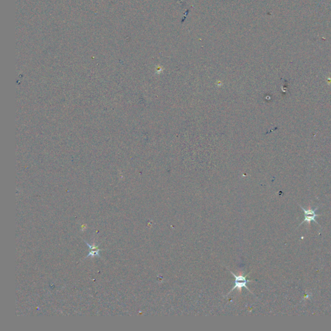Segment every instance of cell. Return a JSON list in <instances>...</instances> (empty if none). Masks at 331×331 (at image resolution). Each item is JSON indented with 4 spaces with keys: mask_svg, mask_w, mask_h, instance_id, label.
Returning <instances> with one entry per match:
<instances>
[{
    "mask_svg": "<svg viewBox=\"0 0 331 331\" xmlns=\"http://www.w3.org/2000/svg\"><path fill=\"white\" fill-rule=\"evenodd\" d=\"M98 253H99V250L98 251H91L90 252V253L88 254V256H98Z\"/></svg>",
    "mask_w": 331,
    "mask_h": 331,
    "instance_id": "cell-3",
    "label": "cell"
},
{
    "mask_svg": "<svg viewBox=\"0 0 331 331\" xmlns=\"http://www.w3.org/2000/svg\"><path fill=\"white\" fill-rule=\"evenodd\" d=\"M299 206H300V205H299ZM300 207L303 210L304 213H305V220H303V223H304L305 221L309 223V222L312 221V220H313V221L316 222V223L318 224V223L316 221V217L317 216H318V215H320L316 214V211L317 208L314 209V210L309 209L308 210H306L303 207H302L301 206H300Z\"/></svg>",
    "mask_w": 331,
    "mask_h": 331,
    "instance_id": "cell-2",
    "label": "cell"
},
{
    "mask_svg": "<svg viewBox=\"0 0 331 331\" xmlns=\"http://www.w3.org/2000/svg\"><path fill=\"white\" fill-rule=\"evenodd\" d=\"M232 274H233L234 276L235 277V281H234L235 286L232 288V290H234L235 288L241 289L243 287H245L247 290H249L248 288L247 287V283L248 282H250V281L247 280L246 279V277L243 276V275H235V274H234V273H232Z\"/></svg>",
    "mask_w": 331,
    "mask_h": 331,
    "instance_id": "cell-1",
    "label": "cell"
}]
</instances>
